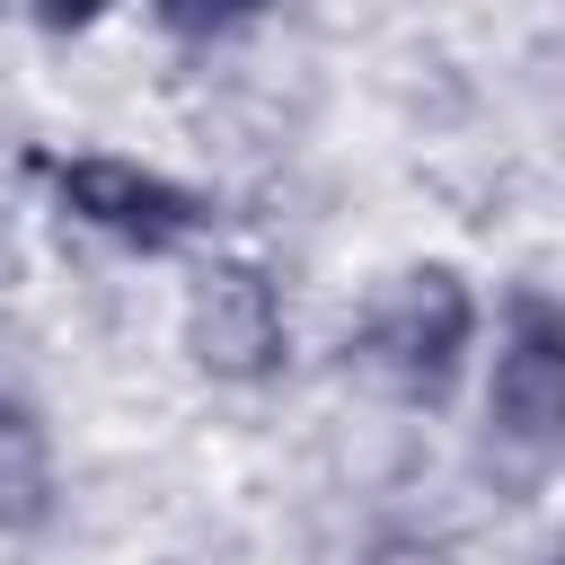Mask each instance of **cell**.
<instances>
[{"label": "cell", "mask_w": 565, "mask_h": 565, "mask_svg": "<svg viewBox=\"0 0 565 565\" xmlns=\"http://www.w3.org/2000/svg\"><path fill=\"white\" fill-rule=\"evenodd\" d=\"M468 335H477V300H468V282H459L450 265H415V274H397V291L371 309V327H362V362H371L397 397L433 406V397H450Z\"/></svg>", "instance_id": "cell-1"}, {"label": "cell", "mask_w": 565, "mask_h": 565, "mask_svg": "<svg viewBox=\"0 0 565 565\" xmlns=\"http://www.w3.org/2000/svg\"><path fill=\"white\" fill-rule=\"evenodd\" d=\"M53 194H62L71 221H88V230H106V238H124L141 256H168L194 230H212V203L194 185H177V177H159L141 159H106V150L97 159H62L53 168Z\"/></svg>", "instance_id": "cell-2"}, {"label": "cell", "mask_w": 565, "mask_h": 565, "mask_svg": "<svg viewBox=\"0 0 565 565\" xmlns=\"http://www.w3.org/2000/svg\"><path fill=\"white\" fill-rule=\"evenodd\" d=\"M185 344L212 380H265L282 362V291L256 265H203L185 300Z\"/></svg>", "instance_id": "cell-3"}, {"label": "cell", "mask_w": 565, "mask_h": 565, "mask_svg": "<svg viewBox=\"0 0 565 565\" xmlns=\"http://www.w3.org/2000/svg\"><path fill=\"white\" fill-rule=\"evenodd\" d=\"M494 433L521 441V450H539V459L565 433V318L539 291L512 300V335L494 353Z\"/></svg>", "instance_id": "cell-4"}, {"label": "cell", "mask_w": 565, "mask_h": 565, "mask_svg": "<svg viewBox=\"0 0 565 565\" xmlns=\"http://www.w3.org/2000/svg\"><path fill=\"white\" fill-rule=\"evenodd\" d=\"M35 521H53V441L35 406L0 397V530H35Z\"/></svg>", "instance_id": "cell-5"}, {"label": "cell", "mask_w": 565, "mask_h": 565, "mask_svg": "<svg viewBox=\"0 0 565 565\" xmlns=\"http://www.w3.org/2000/svg\"><path fill=\"white\" fill-rule=\"evenodd\" d=\"M159 9V26H177V35H230V26H247L265 0H150Z\"/></svg>", "instance_id": "cell-6"}, {"label": "cell", "mask_w": 565, "mask_h": 565, "mask_svg": "<svg viewBox=\"0 0 565 565\" xmlns=\"http://www.w3.org/2000/svg\"><path fill=\"white\" fill-rule=\"evenodd\" d=\"M106 9H115V0H35V18H44L53 35H71V26H97Z\"/></svg>", "instance_id": "cell-7"}]
</instances>
